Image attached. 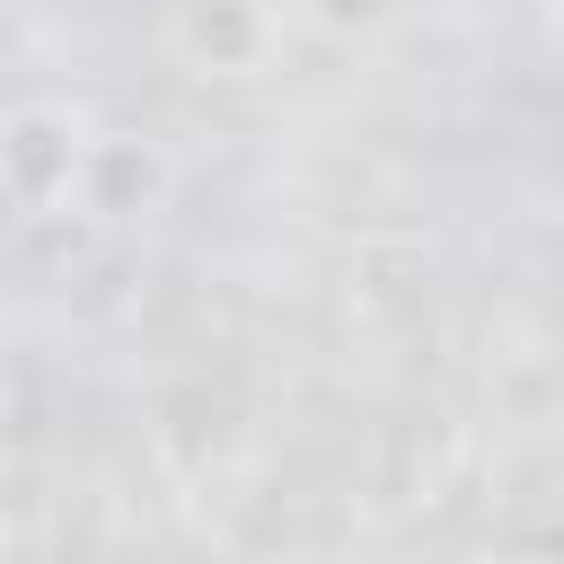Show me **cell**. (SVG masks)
<instances>
[{"label":"cell","mask_w":564,"mask_h":564,"mask_svg":"<svg viewBox=\"0 0 564 564\" xmlns=\"http://www.w3.org/2000/svg\"><path fill=\"white\" fill-rule=\"evenodd\" d=\"M291 0H167L159 18V44L185 79L203 88H256L282 70V44H291Z\"/></svg>","instance_id":"6da1fadb"},{"label":"cell","mask_w":564,"mask_h":564,"mask_svg":"<svg viewBox=\"0 0 564 564\" xmlns=\"http://www.w3.org/2000/svg\"><path fill=\"white\" fill-rule=\"evenodd\" d=\"M88 141H97L88 106H70V97H18L0 115V194H9V212L18 220L70 212L79 167H88Z\"/></svg>","instance_id":"7a4b0ae2"},{"label":"cell","mask_w":564,"mask_h":564,"mask_svg":"<svg viewBox=\"0 0 564 564\" xmlns=\"http://www.w3.org/2000/svg\"><path fill=\"white\" fill-rule=\"evenodd\" d=\"M167 194H176V150L159 132H97L70 212L97 220V229H132V220L167 212Z\"/></svg>","instance_id":"3957f363"},{"label":"cell","mask_w":564,"mask_h":564,"mask_svg":"<svg viewBox=\"0 0 564 564\" xmlns=\"http://www.w3.org/2000/svg\"><path fill=\"white\" fill-rule=\"evenodd\" d=\"M150 441H159V458L176 467V476H212L220 467V441H229V405L212 397V388H159V423H150Z\"/></svg>","instance_id":"277c9868"},{"label":"cell","mask_w":564,"mask_h":564,"mask_svg":"<svg viewBox=\"0 0 564 564\" xmlns=\"http://www.w3.org/2000/svg\"><path fill=\"white\" fill-rule=\"evenodd\" d=\"M291 18L326 44H370V35H388L397 0H291Z\"/></svg>","instance_id":"5b68a950"},{"label":"cell","mask_w":564,"mask_h":564,"mask_svg":"<svg viewBox=\"0 0 564 564\" xmlns=\"http://www.w3.org/2000/svg\"><path fill=\"white\" fill-rule=\"evenodd\" d=\"M546 18H555V26H564V0H546Z\"/></svg>","instance_id":"8992f818"}]
</instances>
